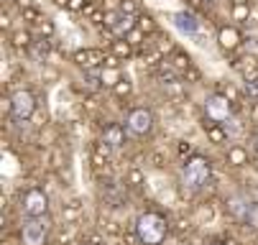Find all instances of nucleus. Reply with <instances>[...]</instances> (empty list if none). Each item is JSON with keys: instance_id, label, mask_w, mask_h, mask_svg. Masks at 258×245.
<instances>
[{"instance_id": "obj_1", "label": "nucleus", "mask_w": 258, "mask_h": 245, "mask_svg": "<svg viewBox=\"0 0 258 245\" xmlns=\"http://www.w3.org/2000/svg\"><path fill=\"white\" fill-rule=\"evenodd\" d=\"M166 220L159 212H143L136 220V235L143 245H161L166 237Z\"/></svg>"}, {"instance_id": "obj_2", "label": "nucleus", "mask_w": 258, "mask_h": 245, "mask_svg": "<svg viewBox=\"0 0 258 245\" xmlns=\"http://www.w3.org/2000/svg\"><path fill=\"white\" fill-rule=\"evenodd\" d=\"M210 174H212L210 161L205 156H192L181 166V184L187 192H200L210 182Z\"/></svg>"}, {"instance_id": "obj_3", "label": "nucleus", "mask_w": 258, "mask_h": 245, "mask_svg": "<svg viewBox=\"0 0 258 245\" xmlns=\"http://www.w3.org/2000/svg\"><path fill=\"white\" fill-rule=\"evenodd\" d=\"M228 209L235 220H240L245 227L258 230V202L248 199V197H233L228 202Z\"/></svg>"}, {"instance_id": "obj_4", "label": "nucleus", "mask_w": 258, "mask_h": 245, "mask_svg": "<svg viewBox=\"0 0 258 245\" xmlns=\"http://www.w3.org/2000/svg\"><path fill=\"white\" fill-rule=\"evenodd\" d=\"M205 115L215 123V125H223L233 118V100L225 95H210L205 100Z\"/></svg>"}, {"instance_id": "obj_5", "label": "nucleus", "mask_w": 258, "mask_h": 245, "mask_svg": "<svg viewBox=\"0 0 258 245\" xmlns=\"http://www.w3.org/2000/svg\"><path fill=\"white\" fill-rule=\"evenodd\" d=\"M49 237V220L46 217H31L21 227L23 245H44Z\"/></svg>"}, {"instance_id": "obj_6", "label": "nucleus", "mask_w": 258, "mask_h": 245, "mask_svg": "<svg viewBox=\"0 0 258 245\" xmlns=\"http://www.w3.org/2000/svg\"><path fill=\"white\" fill-rule=\"evenodd\" d=\"M21 207H23V215L31 220V217H46L49 212V199L41 189H28L21 199Z\"/></svg>"}, {"instance_id": "obj_7", "label": "nucleus", "mask_w": 258, "mask_h": 245, "mask_svg": "<svg viewBox=\"0 0 258 245\" xmlns=\"http://www.w3.org/2000/svg\"><path fill=\"white\" fill-rule=\"evenodd\" d=\"M125 128L131 135H146V133H151L154 128V115L151 110H146V108H136L128 113V120H125Z\"/></svg>"}, {"instance_id": "obj_8", "label": "nucleus", "mask_w": 258, "mask_h": 245, "mask_svg": "<svg viewBox=\"0 0 258 245\" xmlns=\"http://www.w3.org/2000/svg\"><path fill=\"white\" fill-rule=\"evenodd\" d=\"M13 118L21 123V120H28L33 113H36V97L28 92V90H18L13 97Z\"/></svg>"}, {"instance_id": "obj_9", "label": "nucleus", "mask_w": 258, "mask_h": 245, "mask_svg": "<svg viewBox=\"0 0 258 245\" xmlns=\"http://www.w3.org/2000/svg\"><path fill=\"white\" fill-rule=\"evenodd\" d=\"M171 21H174V26L184 33V36H197L200 33V18L195 13H189V11H176L171 16Z\"/></svg>"}, {"instance_id": "obj_10", "label": "nucleus", "mask_w": 258, "mask_h": 245, "mask_svg": "<svg viewBox=\"0 0 258 245\" xmlns=\"http://www.w3.org/2000/svg\"><path fill=\"white\" fill-rule=\"evenodd\" d=\"M125 143V130L120 125H107L102 130V148L105 151H118Z\"/></svg>"}, {"instance_id": "obj_11", "label": "nucleus", "mask_w": 258, "mask_h": 245, "mask_svg": "<svg viewBox=\"0 0 258 245\" xmlns=\"http://www.w3.org/2000/svg\"><path fill=\"white\" fill-rule=\"evenodd\" d=\"M105 56H102V51L100 49H85V51H77L75 54V61L80 64V66H85V69H90V66H95V64H100Z\"/></svg>"}, {"instance_id": "obj_12", "label": "nucleus", "mask_w": 258, "mask_h": 245, "mask_svg": "<svg viewBox=\"0 0 258 245\" xmlns=\"http://www.w3.org/2000/svg\"><path fill=\"white\" fill-rule=\"evenodd\" d=\"M217 41H220V46L223 49H235L238 44H240V33H238V28H223L220 31V36H217Z\"/></svg>"}, {"instance_id": "obj_13", "label": "nucleus", "mask_w": 258, "mask_h": 245, "mask_svg": "<svg viewBox=\"0 0 258 245\" xmlns=\"http://www.w3.org/2000/svg\"><path fill=\"white\" fill-rule=\"evenodd\" d=\"M228 158H230L233 164H238V166H240V164H245L248 151H245V148H240V146H233V148L228 151Z\"/></svg>"}, {"instance_id": "obj_14", "label": "nucleus", "mask_w": 258, "mask_h": 245, "mask_svg": "<svg viewBox=\"0 0 258 245\" xmlns=\"http://www.w3.org/2000/svg\"><path fill=\"white\" fill-rule=\"evenodd\" d=\"M100 79H102L105 85H110V87H115V85H118V82H120L123 77H120V74L115 72V69H105V72L100 74Z\"/></svg>"}, {"instance_id": "obj_15", "label": "nucleus", "mask_w": 258, "mask_h": 245, "mask_svg": "<svg viewBox=\"0 0 258 245\" xmlns=\"http://www.w3.org/2000/svg\"><path fill=\"white\" fill-rule=\"evenodd\" d=\"M13 46H31V33L28 31H16L13 33Z\"/></svg>"}, {"instance_id": "obj_16", "label": "nucleus", "mask_w": 258, "mask_h": 245, "mask_svg": "<svg viewBox=\"0 0 258 245\" xmlns=\"http://www.w3.org/2000/svg\"><path fill=\"white\" fill-rule=\"evenodd\" d=\"M113 54L115 56H128L131 54V44L128 41H113Z\"/></svg>"}, {"instance_id": "obj_17", "label": "nucleus", "mask_w": 258, "mask_h": 245, "mask_svg": "<svg viewBox=\"0 0 258 245\" xmlns=\"http://www.w3.org/2000/svg\"><path fill=\"white\" fill-rule=\"evenodd\" d=\"M248 16H250L248 6H245V3H238L235 11H233V18H235V21H243V18H248Z\"/></svg>"}, {"instance_id": "obj_18", "label": "nucleus", "mask_w": 258, "mask_h": 245, "mask_svg": "<svg viewBox=\"0 0 258 245\" xmlns=\"http://www.w3.org/2000/svg\"><path fill=\"white\" fill-rule=\"evenodd\" d=\"M245 95L253 97V100H258V79H248L245 82Z\"/></svg>"}, {"instance_id": "obj_19", "label": "nucleus", "mask_w": 258, "mask_h": 245, "mask_svg": "<svg viewBox=\"0 0 258 245\" xmlns=\"http://www.w3.org/2000/svg\"><path fill=\"white\" fill-rule=\"evenodd\" d=\"M113 90H115V95H128V92H131V82H128V79H120Z\"/></svg>"}, {"instance_id": "obj_20", "label": "nucleus", "mask_w": 258, "mask_h": 245, "mask_svg": "<svg viewBox=\"0 0 258 245\" xmlns=\"http://www.w3.org/2000/svg\"><path fill=\"white\" fill-rule=\"evenodd\" d=\"M176 69H187L189 66V56H184V54H176V61H174Z\"/></svg>"}, {"instance_id": "obj_21", "label": "nucleus", "mask_w": 258, "mask_h": 245, "mask_svg": "<svg viewBox=\"0 0 258 245\" xmlns=\"http://www.w3.org/2000/svg\"><path fill=\"white\" fill-rule=\"evenodd\" d=\"M128 39H131V44H141V31H136V28H133V31L128 33Z\"/></svg>"}, {"instance_id": "obj_22", "label": "nucleus", "mask_w": 258, "mask_h": 245, "mask_svg": "<svg viewBox=\"0 0 258 245\" xmlns=\"http://www.w3.org/2000/svg\"><path fill=\"white\" fill-rule=\"evenodd\" d=\"M154 23H151V18L149 16H146V18H141V28H151Z\"/></svg>"}, {"instance_id": "obj_23", "label": "nucleus", "mask_w": 258, "mask_h": 245, "mask_svg": "<svg viewBox=\"0 0 258 245\" xmlns=\"http://www.w3.org/2000/svg\"><path fill=\"white\" fill-rule=\"evenodd\" d=\"M85 3H82V0H69V8H82Z\"/></svg>"}, {"instance_id": "obj_24", "label": "nucleus", "mask_w": 258, "mask_h": 245, "mask_svg": "<svg viewBox=\"0 0 258 245\" xmlns=\"http://www.w3.org/2000/svg\"><path fill=\"white\" fill-rule=\"evenodd\" d=\"M253 118L258 120V105H255V108H253Z\"/></svg>"}, {"instance_id": "obj_25", "label": "nucleus", "mask_w": 258, "mask_h": 245, "mask_svg": "<svg viewBox=\"0 0 258 245\" xmlns=\"http://www.w3.org/2000/svg\"><path fill=\"white\" fill-rule=\"evenodd\" d=\"M212 245H225V242H212Z\"/></svg>"}]
</instances>
